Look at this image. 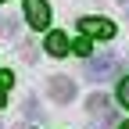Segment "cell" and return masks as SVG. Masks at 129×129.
I'll list each match as a JSON object with an SVG mask.
<instances>
[{
  "instance_id": "1",
  "label": "cell",
  "mask_w": 129,
  "mask_h": 129,
  "mask_svg": "<svg viewBox=\"0 0 129 129\" xmlns=\"http://www.w3.org/2000/svg\"><path fill=\"white\" fill-rule=\"evenodd\" d=\"M118 72V57L115 54H90V61H86V75L93 79V83H97V79H111V75H115Z\"/></svg>"
},
{
  "instance_id": "2",
  "label": "cell",
  "mask_w": 129,
  "mask_h": 129,
  "mask_svg": "<svg viewBox=\"0 0 129 129\" xmlns=\"http://www.w3.org/2000/svg\"><path fill=\"white\" fill-rule=\"evenodd\" d=\"M47 93H50V101L68 104L72 97H75V83H72L68 75H50V83H47Z\"/></svg>"
},
{
  "instance_id": "3",
  "label": "cell",
  "mask_w": 129,
  "mask_h": 129,
  "mask_svg": "<svg viewBox=\"0 0 129 129\" xmlns=\"http://www.w3.org/2000/svg\"><path fill=\"white\" fill-rule=\"evenodd\" d=\"M25 18L32 29H47L50 25V4L47 0H25Z\"/></svg>"
},
{
  "instance_id": "4",
  "label": "cell",
  "mask_w": 129,
  "mask_h": 129,
  "mask_svg": "<svg viewBox=\"0 0 129 129\" xmlns=\"http://www.w3.org/2000/svg\"><path fill=\"white\" fill-rule=\"evenodd\" d=\"M79 29H83V36H97V40L115 36V22H108V18H79Z\"/></svg>"
},
{
  "instance_id": "5",
  "label": "cell",
  "mask_w": 129,
  "mask_h": 129,
  "mask_svg": "<svg viewBox=\"0 0 129 129\" xmlns=\"http://www.w3.org/2000/svg\"><path fill=\"white\" fill-rule=\"evenodd\" d=\"M68 50H72V43H68L64 32H50V36H47V54L50 57H64Z\"/></svg>"
},
{
  "instance_id": "6",
  "label": "cell",
  "mask_w": 129,
  "mask_h": 129,
  "mask_svg": "<svg viewBox=\"0 0 129 129\" xmlns=\"http://www.w3.org/2000/svg\"><path fill=\"white\" fill-rule=\"evenodd\" d=\"M86 108L93 111V115H101L104 125H111V118H115V115H111V108H108V97H104V93H93L90 101H86Z\"/></svg>"
},
{
  "instance_id": "7",
  "label": "cell",
  "mask_w": 129,
  "mask_h": 129,
  "mask_svg": "<svg viewBox=\"0 0 129 129\" xmlns=\"http://www.w3.org/2000/svg\"><path fill=\"white\" fill-rule=\"evenodd\" d=\"M11 83H14V75H11V72H0V108L7 104V90H11Z\"/></svg>"
},
{
  "instance_id": "8",
  "label": "cell",
  "mask_w": 129,
  "mask_h": 129,
  "mask_svg": "<svg viewBox=\"0 0 129 129\" xmlns=\"http://www.w3.org/2000/svg\"><path fill=\"white\" fill-rule=\"evenodd\" d=\"M118 104H122V108H129V75L118 83Z\"/></svg>"
},
{
  "instance_id": "9",
  "label": "cell",
  "mask_w": 129,
  "mask_h": 129,
  "mask_svg": "<svg viewBox=\"0 0 129 129\" xmlns=\"http://www.w3.org/2000/svg\"><path fill=\"white\" fill-rule=\"evenodd\" d=\"M25 115H29V118H40V108H36V97H29V101H25Z\"/></svg>"
},
{
  "instance_id": "10",
  "label": "cell",
  "mask_w": 129,
  "mask_h": 129,
  "mask_svg": "<svg viewBox=\"0 0 129 129\" xmlns=\"http://www.w3.org/2000/svg\"><path fill=\"white\" fill-rule=\"evenodd\" d=\"M0 32L4 36H14V18H0Z\"/></svg>"
},
{
  "instance_id": "11",
  "label": "cell",
  "mask_w": 129,
  "mask_h": 129,
  "mask_svg": "<svg viewBox=\"0 0 129 129\" xmlns=\"http://www.w3.org/2000/svg\"><path fill=\"white\" fill-rule=\"evenodd\" d=\"M72 50H75V54H86V57H90V40H79V43H72Z\"/></svg>"
},
{
  "instance_id": "12",
  "label": "cell",
  "mask_w": 129,
  "mask_h": 129,
  "mask_svg": "<svg viewBox=\"0 0 129 129\" xmlns=\"http://www.w3.org/2000/svg\"><path fill=\"white\" fill-rule=\"evenodd\" d=\"M118 129H129V122H125V125H118Z\"/></svg>"
},
{
  "instance_id": "13",
  "label": "cell",
  "mask_w": 129,
  "mask_h": 129,
  "mask_svg": "<svg viewBox=\"0 0 129 129\" xmlns=\"http://www.w3.org/2000/svg\"><path fill=\"white\" fill-rule=\"evenodd\" d=\"M18 129H25V125H18Z\"/></svg>"
},
{
  "instance_id": "14",
  "label": "cell",
  "mask_w": 129,
  "mask_h": 129,
  "mask_svg": "<svg viewBox=\"0 0 129 129\" xmlns=\"http://www.w3.org/2000/svg\"><path fill=\"white\" fill-rule=\"evenodd\" d=\"M0 4H4V0H0Z\"/></svg>"
},
{
  "instance_id": "15",
  "label": "cell",
  "mask_w": 129,
  "mask_h": 129,
  "mask_svg": "<svg viewBox=\"0 0 129 129\" xmlns=\"http://www.w3.org/2000/svg\"><path fill=\"white\" fill-rule=\"evenodd\" d=\"M122 4H125V0H122Z\"/></svg>"
}]
</instances>
